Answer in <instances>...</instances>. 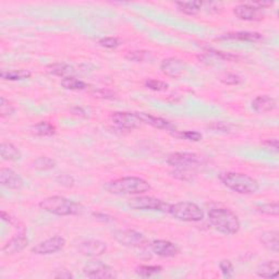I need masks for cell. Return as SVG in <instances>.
<instances>
[{"instance_id":"6da1fadb","label":"cell","mask_w":279,"mask_h":279,"mask_svg":"<svg viewBox=\"0 0 279 279\" xmlns=\"http://www.w3.org/2000/svg\"><path fill=\"white\" fill-rule=\"evenodd\" d=\"M41 209L57 216H77L84 212L82 204L73 202L65 196L53 195L42 200L39 204Z\"/></svg>"},{"instance_id":"7a4b0ae2","label":"cell","mask_w":279,"mask_h":279,"mask_svg":"<svg viewBox=\"0 0 279 279\" xmlns=\"http://www.w3.org/2000/svg\"><path fill=\"white\" fill-rule=\"evenodd\" d=\"M208 221L217 231L224 234H235L239 232L241 224L232 210L221 207L210 208L207 214Z\"/></svg>"},{"instance_id":"3957f363","label":"cell","mask_w":279,"mask_h":279,"mask_svg":"<svg viewBox=\"0 0 279 279\" xmlns=\"http://www.w3.org/2000/svg\"><path fill=\"white\" fill-rule=\"evenodd\" d=\"M106 190L115 195H138L151 190V184L140 177H123L106 184Z\"/></svg>"},{"instance_id":"277c9868","label":"cell","mask_w":279,"mask_h":279,"mask_svg":"<svg viewBox=\"0 0 279 279\" xmlns=\"http://www.w3.org/2000/svg\"><path fill=\"white\" fill-rule=\"evenodd\" d=\"M219 180L228 189L239 194H254L259 189L258 182L246 173L226 171L219 175Z\"/></svg>"},{"instance_id":"5b68a950","label":"cell","mask_w":279,"mask_h":279,"mask_svg":"<svg viewBox=\"0 0 279 279\" xmlns=\"http://www.w3.org/2000/svg\"><path fill=\"white\" fill-rule=\"evenodd\" d=\"M167 213L173 218L184 222H197L204 218L203 209L193 202H179L169 204Z\"/></svg>"},{"instance_id":"8992f818","label":"cell","mask_w":279,"mask_h":279,"mask_svg":"<svg viewBox=\"0 0 279 279\" xmlns=\"http://www.w3.org/2000/svg\"><path fill=\"white\" fill-rule=\"evenodd\" d=\"M114 238L118 243L132 249L145 250L151 246V242L143 233L132 230V229H122L114 232Z\"/></svg>"},{"instance_id":"52a82bcc","label":"cell","mask_w":279,"mask_h":279,"mask_svg":"<svg viewBox=\"0 0 279 279\" xmlns=\"http://www.w3.org/2000/svg\"><path fill=\"white\" fill-rule=\"evenodd\" d=\"M167 164L177 169L194 170L203 165V158L195 153L177 152L167 157Z\"/></svg>"},{"instance_id":"ba28073f","label":"cell","mask_w":279,"mask_h":279,"mask_svg":"<svg viewBox=\"0 0 279 279\" xmlns=\"http://www.w3.org/2000/svg\"><path fill=\"white\" fill-rule=\"evenodd\" d=\"M128 205L138 210H154V212H167L169 204L153 196H136L128 202Z\"/></svg>"},{"instance_id":"9c48e42d","label":"cell","mask_w":279,"mask_h":279,"mask_svg":"<svg viewBox=\"0 0 279 279\" xmlns=\"http://www.w3.org/2000/svg\"><path fill=\"white\" fill-rule=\"evenodd\" d=\"M83 274L91 279H108L117 277L116 270L111 266L101 261H91L83 267Z\"/></svg>"},{"instance_id":"30bf717a","label":"cell","mask_w":279,"mask_h":279,"mask_svg":"<svg viewBox=\"0 0 279 279\" xmlns=\"http://www.w3.org/2000/svg\"><path fill=\"white\" fill-rule=\"evenodd\" d=\"M66 245V239L60 235H55L53 238L41 241L32 247V252L37 255H49L61 251Z\"/></svg>"},{"instance_id":"8fae6325","label":"cell","mask_w":279,"mask_h":279,"mask_svg":"<svg viewBox=\"0 0 279 279\" xmlns=\"http://www.w3.org/2000/svg\"><path fill=\"white\" fill-rule=\"evenodd\" d=\"M233 15L242 21H261L265 17L264 9L258 8L255 5L244 4L233 8Z\"/></svg>"},{"instance_id":"7c38bea8","label":"cell","mask_w":279,"mask_h":279,"mask_svg":"<svg viewBox=\"0 0 279 279\" xmlns=\"http://www.w3.org/2000/svg\"><path fill=\"white\" fill-rule=\"evenodd\" d=\"M110 118L117 127L125 130H134L142 126V121L136 113L117 111L111 115Z\"/></svg>"},{"instance_id":"4fadbf2b","label":"cell","mask_w":279,"mask_h":279,"mask_svg":"<svg viewBox=\"0 0 279 279\" xmlns=\"http://www.w3.org/2000/svg\"><path fill=\"white\" fill-rule=\"evenodd\" d=\"M185 69H187V67H185L183 60L176 57L164 59L162 64H160V70H162V72L165 76L172 79H177L183 76Z\"/></svg>"},{"instance_id":"5bb4252c","label":"cell","mask_w":279,"mask_h":279,"mask_svg":"<svg viewBox=\"0 0 279 279\" xmlns=\"http://www.w3.org/2000/svg\"><path fill=\"white\" fill-rule=\"evenodd\" d=\"M28 237L26 229L22 228L20 231H18L17 234H15L7 243H6L3 247V253H5L6 255H12V254L20 253L26 249L28 245Z\"/></svg>"},{"instance_id":"9a60e30c","label":"cell","mask_w":279,"mask_h":279,"mask_svg":"<svg viewBox=\"0 0 279 279\" xmlns=\"http://www.w3.org/2000/svg\"><path fill=\"white\" fill-rule=\"evenodd\" d=\"M79 251L85 256L96 257L103 255L104 253H106L107 245L101 240L89 239L82 241V242L79 244Z\"/></svg>"},{"instance_id":"2e32d148","label":"cell","mask_w":279,"mask_h":279,"mask_svg":"<svg viewBox=\"0 0 279 279\" xmlns=\"http://www.w3.org/2000/svg\"><path fill=\"white\" fill-rule=\"evenodd\" d=\"M151 249L156 255L162 257H175L180 253V249L178 245L168 240L153 241L151 243Z\"/></svg>"},{"instance_id":"e0dca14e","label":"cell","mask_w":279,"mask_h":279,"mask_svg":"<svg viewBox=\"0 0 279 279\" xmlns=\"http://www.w3.org/2000/svg\"><path fill=\"white\" fill-rule=\"evenodd\" d=\"M0 183L3 187L10 190H20L24 187L23 179L10 168L0 169Z\"/></svg>"},{"instance_id":"ac0fdd59","label":"cell","mask_w":279,"mask_h":279,"mask_svg":"<svg viewBox=\"0 0 279 279\" xmlns=\"http://www.w3.org/2000/svg\"><path fill=\"white\" fill-rule=\"evenodd\" d=\"M252 108L258 114H266L277 108V102L271 96L259 95L252 101Z\"/></svg>"},{"instance_id":"d6986e66","label":"cell","mask_w":279,"mask_h":279,"mask_svg":"<svg viewBox=\"0 0 279 279\" xmlns=\"http://www.w3.org/2000/svg\"><path fill=\"white\" fill-rule=\"evenodd\" d=\"M141 119L142 123H146V125H150L154 128L159 129V130H166V131H175V127L171 125V122L168 120L163 119L160 117H155L150 114L145 113H136Z\"/></svg>"},{"instance_id":"ffe728a7","label":"cell","mask_w":279,"mask_h":279,"mask_svg":"<svg viewBox=\"0 0 279 279\" xmlns=\"http://www.w3.org/2000/svg\"><path fill=\"white\" fill-rule=\"evenodd\" d=\"M259 242L268 251L274 253L279 252V233L277 230L264 231L259 235Z\"/></svg>"},{"instance_id":"44dd1931","label":"cell","mask_w":279,"mask_h":279,"mask_svg":"<svg viewBox=\"0 0 279 279\" xmlns=\"http://www.w3.org/2000/svg\"><path fill=\"white\" fill-rule=\"evenodd\" d=\"M279 274V263L276 259L266 261L259 264L256 268V275L261 278H276Z\"/></svg>"},{"instance_id":"7402d4cb","label":"cell","mask_w":279,"mask_h":279,"mask_svg":"<svg viewBox=\"0 0 279 279\" xmlns=\"http://www.w3.org/2000/svg\"><path fill=\"white\" fill-rule=\"evenodd\" d=\"M263 35L256 32H230L225 35H222L219 40H237V41H244V42H252L257 43L263 41Z\"/></svg>"},{"instance_id":"603a6c76","label":"cell","mask_w":279,"mask_h":279,"mask_svg":"<svg viewBox=\"0 0 279 279\" xmlns=\"http://www.w3.org/2000/svg\"><path fill=\"white\" fill-rule=\"evenodd\" d=\"M47 72L53 76L59 77V78H69L73 77V74L76 73L74 68L70 65L65 64V63H56L47 66Z\"/></svg>"},{"instance_id":"cb8c5ba5","label":"cell","mask_w":279,"mask_h":279,"mask_svg":"<svg viewBox=\"0 0 279 279\" xmlns=\"http://www.w3.org/2000/svg\"><path fill=\"white\" fill-rule=\"evenodd\" d=\"M0 155H2V158L7 160V162H18L22 157L20 150L12 143H8V142H4L0 146Z\"/></svg>"},{"instance_id":"d4e9b609","label":"cell","mask_w":279,"mask_h":279,"mask_svg":"<svg viewBox=\"0 0 279 279\" xmlns=\"http://www.w3.org/2000/svg\"><path fill=\"white\" fill-rule=\"evenodd\" d=\"M32 76L30 70L20 69V70H3L0 72V77L7 81H21V80L29 79Z\"/></svg>"},{"instance_id":"484cf974","label":"cell","mask_w":279,"mask_h":279,"mask_svg":"<svg viewBox=\"0 0 279 279\" xmlns=\"http://www.w3.org/2000/svg\"><path fill=\"white\" fill-rule=\"evenodd\" d=\"M178 9L187 16H195L201 11L203 4L201 2H178L176 3Z\"/></svg>"},{"instance_id":"4316f807","label":"cell","mask_w":279,"mask_h":279,"mask_svg":"<svg viewBox=\"0 0 279 279\" xmlns=\"http://www.w3.org/2000/svg\"><path fill=\"white\" fill-rule=\"evenodd\" d=\"M33 132L40 136H52L56 133V127L48 121H40L32 127Z\"/></svg>"},{"instance_id":"83f0119b","label":"cell","mask_w":279,"mask_h":279,"mask_svg":"<svg viewBox=\"0 0 279 279\" xmlns=\"http://www.w3.org/2000/svg\"><path fill=\"white\" fill-rule=\"evenodd\" d=\"M61 86L66 90H71V91H82L88 88V84L85 82L81 81L74 77H69V78H65L61 80L60 82Z\"/></svg>"},{"instance_id":"f1b7e54d","label":"cell","mask_w":279,"mask_h":279,"mask_svg":"<svg viewBox=\"0 0 279 279\" xmlns=\"http://www.w3.org/2000/svg\"><path fill=\"white\" fill-rule=\"evenodd\" d=\"M32 167L33 169L35 170H40V171H47V170H52L56 167V162L54 159L46 157V156H42L36 158L35 160H33L32 163Z\"/></svg>"},{"instance_id":"f546056e","label":"cell","mask_w":279,"mask_h":279,"mask_svg":"<svg viewBox=\"0 0 279 279\" xmlns=\"http://www.w3.org/2000/svg\"><path fill=\"white\" fill-rule=\"evenodd\" d=\"M163 267L159 265H140L135 268V272L141 277H152L162 272Z\"/></svg>"},{"instance_id":"4dcf8cb0","label":"cell","mask_w":279,"mask_h":279,"mask_svg":"<svg viewBox=\"0 0 279 279\" xmlns=\"http://www.w3.org/2000/svg\"><path fill=\"white\" fill-rule=\"evenodd\" d=\"M256 210L259 213L268 215V216H278L279 214V205L278 203H265L256 206Z\"/></svg>"},{"instance_id":"1f68e13d","label":"cell","mask_w":279,"mask_h":279,"mask_svg":"<svg viewBox=\"0 0 279 279\" xmlns=\"http://www.w3.org/2000/svg\"><path fill=\"white\" fill-rule=\"evenodd\" d=\"M126 59L130 61H134V63H143L147 58H150V52L144 51H135V52H129L126 54Z\"/></svg>"},{"instance_id":"d6a6232c","label":"cell","mask_w":279,"mask_h":279,"mask_svg":"<svg viewBox=\"0 0 279 279\" xmlns=\"http://www.w3.org/2000/svg\"><path fill=\"white\" fill-rule=\"evenodd\" d=\"M145 86L148 90H152L155 92H165L168 90V84L166 82L160 81V80H154V79L146 80Z\"/></svg>"},{"instance_id":"836d02e7","label":"cell","mask_w":279,"mask_h":279,"mask_svg":"<svg viewBox=\"0 0 279 279\" xmlns=\"http://www.w3.org/2000/svg\"><path fill=\"white\" fill-rule=\"evenodd\" d=\"M173 135H176L180 139L191 141V142H198V141H201L203 138V135L197 131H183V132H179V133L175 132L173 133Z\"/></svg>"},{"instance_id":"e575fe53","label":"cell","mask_w":279,"mask_h":279,"mask_svg":"<svg viewBox=\"0 0 279 279\" xmlns=\"http://www.w3.org/2000/svg\"><path fill=\"white\" fill-rule=\"evenodd\" d=\"M15 113V108L12 105L9 104V101H7L5 97H2L0 99V115L3 118L9 117Z\"/></svg>"},{"instance_id":"d590c367","label":"cell","mask_w":279,"mask_h":279,"mask_svg":"<svg viewBox=\"0 0 279 279\" xmlns=\"http://www.w3.org/2000/svg\"><path fill=\"white\" fill-rule=\"evenodd\" d=\"M220 81L226 85H239L242 83V79L237 76V74L227 73L220 78Z\"/></svg>"},{"instance_id":"8d00e7d4","label":"cell","mask_w":279,"mask_h":279,"mask_svg":"<svg viewBox=\"0 0 279 279\" xmlns=\"http://www.w3.org/2000/svg\"><path fill=\"white\" fill-rule=\"evenodd\" d=\"M219 268L222 272V276L226 278H230L233 275V265L229 259H222L219 263Z\"/></svg>"},{"instance_id":"74e56055","label":"cell","mask_w":279,"mask_h":279,"mask_svg":"<svg viewBox=\"0 0 279 279\" xmlns=\"http://www.w3.org/2000/svg\"><path fill=\"white\" fill-rule=\"evenodd\" d=\"M92 95L96 98L101 99H114L116 98V93L114 91H110L108 89H101L92 92Z\"/></svg>"},{"instance_id":"f35d334b","label":"cell","mask_w":279,"mask_h":279,"mask_svg":"<svg viewBox=\"0 0 279 279\" xmlns=\"http://www.w3.org/2000/svg\"><path fill=\"white\" fill-rule=\"evenodd\" d=\"M172 173V176L180 179V180L183 181H191L193 180V173H192V170H185V169H176Z\"/></svg>"},{"instance_id":"ab89813d","label":"cell","mask_w":279,"mask_h":279,"mask_svg":"<svg viewBox=\"0 0 279 279\" xmlns=\"http://www.w3.org/2000/svg\"><path fill=\"white\" fill-rule=\"evenodd\" d=\"M99 45L108 49H114L120 45V42L116 37H104V39L99 40Z\"/></svg>"},{"instance_id":"60d3db41","label":"cell","mask_w":279,"mask_h":279,"mask_svg":"<svg viewBox=\"0 0 279 279\" xmlns=\"http://www.w3.org/2000/svg\"><path fill=\"white\" fill-rule=\"evenodd\" d=\"M57 181L59 184L64 185L66 188H72L74 185V179L70 175H60L57 178Z\"/></svg>"},{"instance_id":"b9f144b4","label":"cell","mask_w":279,"mask_h":279,"mask_svg":"<svg viewBox=\"0 0 279 279\" xmlns=\"http://www.w3.org/2000/svg\"><path fill=\"white\" fill-rule=\"evenodd\" d=\"M210 53H212V54L215 56V57H217V58H220V59H224V60L234 61V60H237V59H238L237 56L231 55V54H226V53L217 52V51H210Z\"/></svg>"},{"instance_id":"7bdbcfd3","label":"cell","mask_w":279,"mask_h":279,"mask_svg":"<svg viewBox=\"0 0 279 279\" xmlns=\"http://www.w3.org/2000/svg\"><path fill=\"white\" fill-rule=\"evenodd\" d=\"M262 145L271 148V150H274L275 152L278 151L279 148V143H278V140L277 139H267L265 140L264 142H262Z\"/></svg>"},{"instance_id":"ee69618b","label":"cell","mask_w":279,"mask_h":279,"mask_svg":"<svg viewBox=\"0 0 279 279\" xmlns=\"http://www.w3.org/2000/svg\"><path fill=\"white\" fill-rule=\"evenodd\" d=\"M207 6V11L213 12V14H217L219 9H222V5L220 3H209L206 4Z\"/></svg>"},{"instance_id":"f6af8a7d","label":"cell","mask_w":279,"mask_h":279,"mask_svg":"<svg viewBox=\"0 0 279 279\" xmlns=\"http://www.w3.org/2000/svg\"><path fill=\"white\" fill-rule=\"evenodd\" d=\"M210 129H214V130H218V131H227L229 129L227 125H225L224 122H215L214 125L209 126Z\"/></svg>"},{"instance_id":"bcb514c9","label":"cell","mask_w":279,"mask_h":279,"mask_svg":"<svg viewBox=\"0 0 279 279\" xmlns=\"http://www.w3.org/2000/svg\"><path fill=\"white\" fill-rule=\"evenodd\" d=\"M2 219H3L4 221H7L8 224H10V225H16V220H15V218H12V217H11L9 214L6 213L5 210H3V212H2Z\"/></svg>"},{"instance_id":"7dc6e473","label":"cell","mask_w":279,"mask_h":279,"mask_svg":"<svg viewBox=\"0 0 279 279\" xmlns=\"http://www.w3.org/2000/svg\"><path fill=\"white\" fill-rule=\"evenodd\" d=\"M55 277H56V278H66V279H69V278H72L73 275L71 274V272H70L69 270L63 269V271L60 270L59 274H56Z\"/></svg>"},{"instance_id":"c3c4849f","label":"cell","mask_w":279,"mask_h":279,"mask_svg":"<svg viewBox=\"0 0 279 279\" xmlns=\"http://www.w3.org/2000/svg\"><path fill=\"white\" fill-rule=\"evenodd\" d=\"M93 215H94L95 217H101V218H98V219H102V220H104V221H107V220H109V219H110L107 215H103V214H95V213L93 214Z\"/></svg>"}]
</instances>
